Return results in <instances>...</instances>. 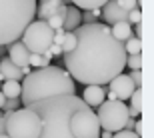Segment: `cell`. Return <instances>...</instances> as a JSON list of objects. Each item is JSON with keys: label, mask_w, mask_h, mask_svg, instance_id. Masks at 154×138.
<instances>
[{"label": "cell", "mask_w": 154, "mask_h": 138, "mask_svg": "<svg viewBox=\"0 0 154 138\" xmlns=\"http://www.w3.org/2000/svg\"><path fill=\"white\" fill-rule=\"evenodd\" d=\"M74 36L76 46L64 54L66 72L74 82L102 86L122 74L128 54L124 44L110 34V26L104 22L80 24Z\"/></svg>", "instance_id": "obj_1"}, {"label": "cell", "mask_w": 154, "mask_h": 138, "mask_svg": "<svg viewBox=\"0 0 154 138\" xmlns=\"http://www.w3.org/2000/svg\"><path fill=\"white\" fill-rule=\"evenodd\" d=\"M42 120L38 138H100L94 110L76 94L52 96L30 104Z\"/></svg>", "instance_id": "obj_2"}, {"label": "cell", "mask_w": 154, "mask_h": 138, "mask_svg": "<svg viewBox=\"0 0 154 138\" xmlns=\"http://www.w3.org/2000/svg\"><path fill=\"white\" fill-rule=\"evenodd\" d=\"M22 92H20V104L30 106V104L44 100L52 96H66V94H76V84L70 78L66 70L58 66H46V68H36L28 76H24L20 82Z\"/></svg>", "instance_id": "obj_3"}, {"label": "cell", "mask_w": 154, "mask_h": 138, "mask_svg": "<svg viewBox=\"0 0 154 138\" xmlns=\"http://www.w3.org/2000/svg\"><path fill=\"white\" fill-rule=\"evenodd\" d=\"M36 16V0H0V46L16 42Z\"/></svg>", "instance_id": "obj_4"}, {"label": "cell", "mask_w": 154, "mask_h": 138, "mask_svg": "<svg viewBox=\"0 0 154 138\" xmlns=\"http://www.w3.org/2000/svg\"><path fill=\"white\" fill-rule=\"evenodd\" d=\"M42 130V120L28 106L4 112V132L10 138H38Z\"/></svg>", "instance_id": "obj_5"}, {"label": "cell", "mask_w": 154, "mask_h": 138, "mask_svg": "<svg viewBox=\"0 0 154 138\" xmlns=\"http://www.w3.org/2000/svg\"><path fill=\"white\" fill-rule=\"evenodd\" d=\"M96 118L100 124V130L106 132H120L124 130L128 122V106L122 100H106L96 108Z\"/></svg>", "instance_id": "obj_6"}, {"label": "cell", "mask_w": 154, "mask_h": 138, "mask_svg": "<svg viewBox=\"0 0 154 138\" xmlns=\"http://www.w3.org/2000/svg\"><path fill=\"white\" fill-rule=\"evenodd\" d=\"M22 38V44L28 48L30 52L34 54H44L48 52V48L52 46V38H54V30L48 26L46 20H32V22L26 26L24 34L20 36Z\"/></svg>", "instance_id": "obj_7"}, {"label": "cell", "mask_w": 154, "mask_h": 138, "mask_svg": "<svg viewBox=\"0 0 154 138\" xmlns=\"http://www.w3.org/2000/svg\"><path fill=\"white\" fill-rule=\"evenodd\" d=\"M108 84H110V92L116 96V100H128V98H130V94L136 90V86L132 84V80L128 78V74H118V76H114Z\"/></svg>", "instance_id": "obj_8"}, {"label": "cell", "mask_w": 154, "mask_h": 138, "mask_svg": "<svg viewBox=\"0 0 154 138\" xmlns=\"http://www.w3.org/2000/svg\"><path fill=\"white\" fill-rule=\"evenodd\" d=\"M100 12H102V20L106 22V26H108V24L122 22V20H126V18H128V12L122 10V8L116 4L114 0H108V2L100 8Z\"/></svg>", "instance_id": "obj_9"}, {"label": "cell", "mask_w": 154, "mask_h": 138, "mask_svg": "<svg viewBox=\"0 0 154 138\" xmlns=\"http://www.w3.org/2000/svg\"><path fill=\"white\" fill-rule=\"evenodd\" d=\"M8 58H10L12 62L16 64L18 68L22 70L24 66H28V56H30V50L26 48V46L22 44L20 40L12 42V44H8Z\"/></svg>", "instance_id": "obj_10"}, {"label": "cell", "mask_w": 154, "mask_h": 138, "mask_svg": "<svg viewBox=\"0 0 154 138\" xmlns=\"http://www.w3.org/2000/svg\"><path fill=\"white\" fill-rule=\"evenodd\" d=\"M104 98H106L104 86L92 84V86H86L84 92H82V100H84V104H88L90 108H98V106L104 102Z\"/></svg>", "instance_id": "obj_11"}, {"label": "cell", "mask_w": 154, "mask_h": 138, "mask_svg": "<svg viewBox=\"0 0 154 138\" xmlns=\"http://www.w3.org/2000/svg\"><path fill=\"white\" fill-rule=\"evenodd\" d=\"M0 76H2L4 80H16V82H20L24 78L22 70L18 68V66L12 62L8 56L0 58Z\"/></svg>", "instance_id": "obj_12"}, {"label": "cell", "mask_w": 154, "mask_h": 138, "mask_svg": "<svg viewBox=\"0 0 154 138\" xmlns=\"http://www.w3.org/2000/svg\"><path fill=\"white\" fill-rule=\"evenodd\" d=\"M60 6H62V0H40V4H36V16L38 20H48L58 12Z\"/></svg>", "instance_id": "obj_13"}, {"label": "cell", "mask_w": 154, "mask_h": 138, "mask_svg": "<svg viewBox=\"0 0 154 138\" xmlns=\"http://www.w3.org/2000/svg\"><path fill=\"white\" fill-rule=\"evenodd\" d=\"M80 24H82V16H80V10L76 8V6L68 4V10H66V18H64V24H62L64 32H74V30L78 28Z\"/></svg>", "instance_id": "obj_14"}, {"label": "cell", "mask_w": 154, "mask_h": 138, "mask_svg": "<svg viewBox=\"0 0 154 138\" xmlns=\"http://www.w3.org/2000/svg\"><path fill=\"white\" fill-rule=\"evenodd\" d=\"M110 34L114 36L118 42H122V44H124V42L132 36V26L126 22V20H122V22H116V24H112V28H110Z\"/></svg>", "instance_id": "obj_15"}, {"label": "cell", "mask_w": 154, "mask_h": 138, "mask_svg": "<svg viewBox=\"0 0 154 138\" xmlns=\"http://www.w3.org/2000/svg\"><path fill=\"white\" fill-rule=\"evenodd\" d=\"M0 92L4 94V98H20L22 86H20V82H16V80H4L0 84Z\"/></svg>", "instance_id": "obj_16"}, {"label": "cell", "mask_w": 154, "mask_h": 138, "mask_svg": "<svg viewBox=\"0 0 154 138\" xmlns=\"http://www.w3.org/2000/svg\"><path fill=\"white\" fill-rule=\"evenodd\" d=\"M108 0H70V4L76 6L78 10H100Z\"/></svg>", "instance_id": "obj_17"}, {"label": "cell", "mask_w": 154, "mask_h": 138, "mask_svg": "<svg viewBox=\"0 0 154 138\" xmlns=\"http://www.w3.org/2000/svg\"><path fill=\"white\" fill-rule=\"evenodd\" d=\"M66 10H68V6L62 4L60 8H58V12L54 14V16H50L46 22H48V26H50L52 30H58V28H62V24H64V18H66Z\"/></svg>", "instance_id": "obj_18"}, {"label": "cell", "mask_w": 154, "mask_h": 138, "mask_svg": "<svg viewBox=\"0 0 154 138\" xmlns=\"http://www.w3.org/2000/svg\"><path fill=\"white\" fill-rule=\"evenodd\" d=\"M124 50H126L128 56H132V54H140V50H142V40L136 38V36H130V38L124 42Z\"/></svg>", "instance_id": "obj_19"}, {"label": "cell", "mask_w": 154, "mask_h": 138, "mask_svg": "<svg viewBox=\"0 0 154 138\" xmlns=\"http://www.w3.org/2000/svg\"><path fill=\"white\" fill-rule=\"evenodd\" d=\"M28 66L32 68H46V66H50V60L44 56H40V54H34V52H30V56H28Z\"/></svg>", "instance_id": "obj_20"}, {"label": "cell", "mask_w": 154, "mask_h": 138, "mask_svg": "<svg viewBox=\"0 0 154 138\" xmlns=\"http://www.w3.org/2000/svg\"><path fill=\"white\" fill-rule=\"evenodd\" d=\"M128 100H130V108H134L138 114H140V112H142V88H136V90L130 94Z\"/></svg>", "instance_id": "obj_21"}, {"label": "cell", "mask_w": 154, "mask_h": 138, "mask_svg": "<svg viewBox=\"0 0 154 138\" xmlns=\"http://www.w3.org/2000/svg\"><path fill=\"white\" fill-rule=\"evenodd\" d=\"M80 16H82V22L84 24H94V22H98V18L102 16V12L100 10H84V12H80Z\"/></svg>", "instance_id": "obj_22"}, {"label": "cell", "mask_w": 154, "mask_h": 138, "mask_svg": "<svg viewBox=\"0 0 154 138\" xmlns=\"http://www.w3.org/2000/svg\"><path fill=\"white\" fill-rule=\"evenodd\" d=\"M76 46V36H74V32H66V36H64V42H62V54H66V52H70L72 48Z\"/></svg>", "instance_id": "obj_23"}, {"label": "cell", "mask_w": 154, "mask_h": 138, "mask_svg": "<svg viewBox=\"0 0 154 138\" xmlns=\"http://www.w3.org/2000/svg\"><path fill=\"white\" fill-rule=\"evenodd\" d=\"M126 66H128L130 70H140V68H142V54L126 56Z\"/></svg>", "instance_id": "obj_24"}, {"label": "cell", "mask_w": 154, "mask_h": 138, "mask_svg": "<svg viewBox=\"0 0 154 138\" xmlns=\"http://www.w3.org/2000/svg\"><path fill=\"white\" fill-rule=\"evenodd\" d=\"M18 108H22L20 106V98H6L4 106H2V110H6V112H14Z\"/></svg>", "instance_id": "obj_25"}, {"label": "cell", "mask_w": 154, "mask_h": 138, "mask_svg": "<svg viewBox=\"0 0 154 138\" xmlns=\"http://www.w3.org/2000/svg\"><path fill=\"white\" fill-rule=\"evenodd\" d=\"M126 22L128 24H140L142 22V10L140 8H134V10H130L128 12V18H126Z\"/></svg>", "instance_id": "obj_26"}, {"label": "cell", "mask_w": 154, "mask_h": 138, "mask_svg": "<svg viewBox=\"0 0 154 138\" xmlns=\"http://www.w3.org/2000/svg\"><path fill=\"white\" fill-rule=\"evenodd\" d=\"M116 4L122 8V10H126V12H130V10H134V8H138V0H114Z\"/></svg>", "instance_id": "obj_27"}, {"label": "cell", "mask_w": 154, "mask_h": 138, "mask_svg": "<svg viewBox=\"0 0 154 138\" xmlns=\"http://www.w3.org/2000/svg\"><path fill=\"white\" fill-rule=\"evenodd\" d=\"M128 78L132 80V84L136 88H142V72H140V70H130Z\"/></svg>", "instance_id": "obj_28"}, {"label": "cell", "mask_w": 154, "mask_h": 138, "mask_svg": "<svg viewBox=\"0 0 154 138\" xmlns=\"http://www.w3.org/2000/svg\"><path fill=\"white\" fill-rule=\"evenodd\" d=\"M64 36H66L64 28H58V30H54V38H52V44L62 46V42H64Z\"/></svg>", "instance_id": "obj_29"}, {"label": "cell", "mask_w": 154, "mask_h": 138, "mask_svg": "<svg viewBox=\"0 0 154 138\" xmlns=\"http://www.w3.org/2000/svg\"><path fill=\"white\" fill-rule=\"evenodd\" d=\"M112 138H140L138 134H134L132 130H120V132H114Z\"/></svg>", "instance_id": "obj_30"}, {"label": "cell", "mask_w": 154, "mask_h": 138, "mask_svg": "<svg viewBox=\"0 0 154 138\" xmlns=\"http://www.w3.org/2000/svg\"><path fill=\"white\" fill-rule=\"evenodd\" d=\"M132 132L138 134V136L142 138V120H140V118H138V120L134 122V128H132Z\"/></svg>", "instance_id": "obj_31"}, {"label": "cell", "mask_w": 154, "mask_h": 138, "mask_svg": "<svg viewBox=\"0 0 154 138\" xmlns=\"http://www.w3.org/2000/svg\"><path fill=\"white\" fill-rule=\"evenodd\" d=\"M48 54H50V56H58V54H62V48L56 46V44H52L50 48H48Z\"/></svg>", "instance_id": "obj_32"}, {"label": "cell", "mask_w": 154, "mask_h": 138, "mask_svg": "<svg viewBox=\"0 0 154 138\" xmlns=\"http://www.w3.org/2000/svg\"><path fill=\"white\" fill-rule=\"evenodd\" d=\"M100 138H112V132H106V130H100Z\"/></svg>", "instance_id": "obj_33"}, {"label": "cell", "mask_w": 154, "mask_h": 138, "mask_svg": "<svg viewBox=\"0 0 154 138\" xmlns=\"http://www.w3.org/2000/svg\"><path fill=\"white\" fill-rule=\"evenodd\" d=\"M140 34H142V22L136 24V38H140Z\"/></svg>", "instance_id": "obj_34"}, {"label": "cell", "mask_w": 154, "mask_h": 138, "mask_svg": "<svg viewBox=\"0 0 154 138\" xmlns=\"http://www.w3.org/2000/svg\"><path fill=\"white\" fill-rule=\"evenodd\" d=\"M4 102H6V98H4V94L0 92V110H2V106H4Z\"/></svg>", "instance_id": "obj_35"}, {"label": "cell", "mask_w": 154, "mask_h": 138, "mask_svg": "<svg viewBox=\"0 0 154 138\" xmlns=\"http://www.w3.org/2000/svg\"><path fill=\"white\" fill-rule=\"evenodd\" d=\"M106 98H108V100H116V96H114V94H112L110 90H108V94H106Z\"/></svg>", "instance_id": "obj_36"}, {"label": "cell", "mask_w": 154, "mask_h": 138, "mask_svg": "<svg viewBox=\"0 0 154 138\" xmlns=\"http://www.w3.org/2000/svg\"><path fill=\"white\" fill-rule=\"evenodd\" d=\"M0 138H10V136H8L6 132H0Z\"/></svg>", "instance_id": "obj_37"}, {"label": "cell", "mask_w": 154, "mask_h": 138, "mask_svg": "<svg viewBox=\"0 0 154 138\" xmlns=\"http://www.w3.org/2000/svg\"><path fill=\"white\" fill-rule=\"evenodd\" d=\"M0 56L4 58V48H2V46H0Z\"/></svg>", "instance_id": "obj_38"}, {"label": "cell", "mask_w": 154, "mask_h": 138, "mask_svg": "<svg viewBox=\"0 0 154 138\" xmlns=\"http://www.w3.org/2000/svg\"><path fill=\"white\" fill-rule=\"evenodd\" d=\"M62 4H66V6H68V4H70V0H62Z\"/></svg>", "instance_id": "obj_39"}]
</instances>
